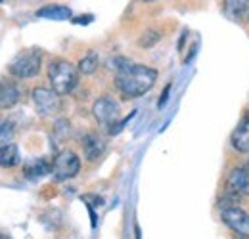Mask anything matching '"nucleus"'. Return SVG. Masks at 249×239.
Listing matches in <instances>:
<instances>
[{"label": "nucleus", "mask_w": 249, "mask_h": 239, "mask_svg": "<svg viewBox=\"0 0 249 239\" xmlns=\"http://www.w3.org/2000/svg\"><path fill=\"white\" fill-rule=\"evenodd\" d=\"M36 17L52 19V21H65V19H71V17H73V12H71V8H67V6L52 4V6L40 8V10L36 12Z\"/></svg>", "instance_id": "obj_14"}, {"label": "nucleus", "mask_w": 249, "mask_h": 239, "mask_svg": "<svg viewBox=\"0 0 249 239\" xmlns=\"http://www.w3.org/2000/svg\"><path fill=\"white\" fill-rule=\"evenodd\" d=\"M52 172V163H48L44 157L40 159H29L23 165V174L29 180H38Z\"/></svg>", "instance_id": "obj_12"}, {"label": "nucleus", "mask_w": 249, "mask_h": 239, "mask_svg": "<svg viewBox=\"0 0 249 239\" xmlns=\"http://www.w3.org/2000/svg\"><path fill=\"white\" fill-rule=\"evenodd\" d=\"M220 220L238 238H249V212L242 207H230L220 210Z\"/></svg>", "instance_id": "obj_6"}, {"label": "nucleus", "mask_w": 249, "mask_h": 239, "mask_svg": "<svg viewBox=\"0 0 249 239\" xmlns=\"http://www.w3.org/2000/svg\"><path fill=\"white\" fill-rule=\"evenodd\" d=\"M40 63H42V52L38 48H27L14 58L8 71L16 79H31L35 75H38Z\"/></svg>", "instance_id": "obj_3"}, {"label": "nucleus", "mask_w": 249, "mask_h": 239, "mask_svg": "<svg viewBox=\"0 0 249 239\" xmlns=\"http://www.w3.org/2000/svg\"><path fill=\"white\" fill-rule=\"evenodd\" d=\"M4 238H6V236H2V234H0V239H4Z\"/></svg>", "instance_id": "obj_22"}, {"label": "nucleus", "mask_w": 249, "mask_h": 239, "mask_svg": "<svg viewBox=\"0 0 249 239\" xmlns=\"http://www.w3.org/2000/svg\"><path fill=\"white\" fill-rule=\"evenodd\" d=\"M98 63H100V60H98V54L96 52H89L83 60L79 61V71L83 73V75H92V73H96V69H98Z\"/></svg>", "instance_id": "obj_16"}, {"label": "nucleus", "mask_w": 249, "mask_h": 239, "mask_svg": "<svg viewBox=\"0 0 249 239\" xmlns=\"http://www.w3.org/2000/svg\"><path fill=\"white\" fill-rule=\"evenodd\" d=\"M157 81V71L148 65H132L124 63L117 69L115 75V88L126 100L140 98L154 88Z\"/></svg>", "instance_id": "obj_1"}, {"label": "nucleus", "mask_w": 249, "mask_h": 239, "mask_svg": "<svg viewBox=\"0 0 249 239\" xmlns=\"http://www.w3.org/2000/svg\"><path fill=\"white\" fill-rule=\"evenodd\" d=\"M83 151H85V157H87V161H98L102 155H104V151H106V142L98 136V134H87L85 138H83Z\"/></svg>", "instance_id": "obj_11"}, {"label": "nucleus", "mask_w": 249, "mask_h": 239, "mask_svg": "<svg viewBox=\"0 0 249 239\" xmlns=\"http://www.w3.org/2000/svg\"><path fill=\"white\" fill-rule=\"evenodd\" d=\"M92 19H94V16H81V17H75L73 23H77V25H89Z\"/></svg>", "instance_id": "obj_21"}, {"label": "nucleus", "mask_w": 249, "mask_h": 239, "mask_svg": "<svg viewBox=\"0 0 249 239\" xmlns=\"http://www.w3.org/2000/svg\"><path fill=\"white\" fill-rule=\"evenodd\" d=\"M222 14L230 21H249V0H222Z\"/></svg>", "instance_id": "obj_9"}, {"label": "nucleus", "mask_w": 249, "mask_h": 239, "mask_svg": "<svg viewBox=\"0 0 249 239\" xmlns=\"http://www.w3.org/2000/svg\"><path fill=\"white\" fill-rule=\"evenodd\" d=\"M248 169H249V165H248Z\"/></svg>", "instance_id": "obj_23"}, {"label": "nucleus", "mask_w": 249, "mask_h": 239, "mask_svg": "<svg viewBox=\"0 0 249 239\" xmlns=\"http://www.w3.org/2000/svg\"><path fill=\"white\" fill-rule=\"evenodd\" d=\"M92 115L102 126H113L119 120V103L111 96H102L94 102Z\"/></svg>", "instance_id": "obj_5"}, {"label": "nucleus", "mask_w": 249, "mask_h": 239, "mask_svg": "<svg viewBox=\"0 0 249 239\" xmlns=\"http://www.w3.org/2000/svg\"><path fill=\"white\" fill-rule=\"evenodd\" d=\"M169 92H171V85H167V86H165L163 94H161V98H159V103H157V107H163V105L167 103V100H169Z\"/></svg>", "instance_id": "obj_20"}, {"label": "nucleus", "mask_w": 249, "mask_h": 239, "mask_svg": "<svg viewBox=\"0 0 249 239\" xmlns=\"http://www.w3.org/2000/svg\"><path fill=\"white\" fill-rule=\"evenodd\" d=\"M33 102H35V107L40 117H50V115L58 113L62 107V100L56 90L35 88L33 90Z\"/></svg>", "instance_id": "obj_7"}, {"label": "nucleus", "mask_w": 249, "mask_h": 239, "mask_svg": "<svg viewBox=\"0 0 249 239\" xmlns=\"http://www.w3.org/2000/svg\"><path fill=\"white\" fill-rule=\"evenodd\" d=\"M79 67L65 60H56L48 67V81L52 90H56L60 96H67L79 85Z\"/></svg>", "instance_id": "obj_2"}, {"label": "nucleus", "mask_w": 249, "mask_h": 239, "mask_svg": "<svg viewBox=\"0 0 249 239\" xmlns=\"http://www.w3.org/2000/svg\"><path fill=\"white\" fill-rule=\"evenodd\" d=\"M18 163H19V150H18V146H14L10 142L4 144V146H0V167L12 169Z\"/></svg>", "instance_id": "obj_15"}, {"label": "nucleus", "mask_w": 249, "mask_h": 239, "mask_svg": "<svg viewBox=\"0 0 249 239\" xmlns=\"http://www.w3.org/2000/svg\"><path fill=\"white\" fill-rule=\"evenodd\" d=\"M79 171H81V159L71 150L60 151L52 163V176L58 182L75 178L79 174Z\"/></svg>", "instance_id": "obj_4"}, {"label": "nucleus", "mask_w": 249, "mask_h": 239, "mask_svg": "<svg viewBox=\"0 0 249 239\" xmlns=\"http://www.w3.org/2000/svg\"><path fill=\"white\" fill-rule=\"evenodd\" d=\"M230 144L240 153H249V113H246L244 119L240 120V124L234 128L230 136Z\"/></svg>", "instance_id": "obj_10"}, {"label": "nucleus", "mask_w": 249, "mask_h": 239, "mask_svg": "<svg viewBox=\"0 0 249 239\" xmlns=\"http://www.w3.org/2000/svg\"><path fill=\"white\" fill-rule=\"evenodd\" d=\"M21 98V92L18 88L16 83L2 81L0 83V109H10L14 107Z\"/></svg>", "instance_id": "obj_13"}, {"label": "nucleus", "mask_w": 249, "mask_h": 239, "mask_svg": "<svg viewBox=\"0 0 249 239\" xmlns=\"http://www.w3.org/2000/svg\"><path fill=\"white\" fill-rule=\"evenodd\" d=\"M14 138V124L10 120H0V146L12 142Z\"/></svg>", "instance_id": "obj_19"}, {"label": "nucleus", "mask_w": 249, "mask_h": 239, "mask_svg": "<svg viewBox=\"0 0 249 239\" xmlns=\"http://www.w3.org/2000/svg\"><path fill=\"white\" fill-rule=\"evenodd\" d=\"M161 40V34L157 33V31L150 29V31H144L142 33V36L138 38V44L142 46V48H152L154 44H157Z\"/></svg>", "instance_id": "obj_18"}, {"label": "nucleus", "mask_w": 249, "mask_h": 239, "mask_svg": "<svg viewBox=\"0 0 249 239\" xmlns=\"http://www.w3.org/2000/svg\"><path fill=\"white\" fill-rule=\"evenodd\" d=\"M240 201H242V195H240V193L226 189V191H224V195L218 199V207H220V210L230 209V207H238V205H240Z\"/></svg>", "instance_id": "obj_17"}, {"label": "nucleus", "mask_w": 249, "mask_h": 239, "mask_svg": "<svg viewBox=\"0 0 249 239\" xmlns=\"http://www.w3.org/2000/svg\"><path fill=\"white\" fill-rule=\"evenodd\" d=\"M226 189L240 193L242 197L249 195V169L246 167H236L230 171L226 178Z\"/></svg>", "instance_id": "obj_8"}]
</instances>
